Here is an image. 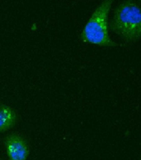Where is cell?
<instances>
[{
  "mask_svg": "<svg viewBox=\"0 0 141 160\" xmlns=\"http://www.w3.org/2000/svg\"><path fill=\"white\" fill-rule=\"evenodd\" d=\"M110 28L127 42L141 39V6L135 0H124L114 12Z\"/></svg>",
  "mask_w": 141,
  "mask_h": 160,
  "instance_id": "cell-1",
  "label": "cell"
},
{
  "mask_svg": "<svg viewBox=\"0 0 141 160\" xmlns=\"http://www.w3.org/2000/svg\"><path fill=\"white\" fill-rule=\"evenodd\" d=\"M114 2L115 0H103L98 5L81 32L80 39L82 42L101 47L113 48L121 45L114 42L109 34L108 16Z\"/></svg>",
  "mask_w": 141,
  "mask_h": 160,
  "instance_id": "cell-2",
  "label": "cell"
},
{
  "mask_svg": "<svg viewBox=\"0 0 141 160\" xmlns=\"http://www.w3.org/2000/svg\"><path fill=\"white\" fill-rule=\"evenodd\" d=\"M4 146L9 160H27L29 147L27 141L17 133L7 135L4 138Z\"/></svg>",
  "mask_w": 141,
  "mask_h": 160,
  "instance_id": "cell-3",
  "label": "cell"
},
{
  "mask_svg": "<svg viewBox=\"0 0 141 160\" xmlns=\"http://www.w3.org/2000/svg\"><path fill=\"white\" fill-rule=\"evenodd\" d=\"M17 121V112L12 107L0 102V133L14 127Z\"/></svg>",
  "mask_w": 141,
  "mask_h": 160,
  "instance_id": "cell-4",
  "label": "cell"
},
{
  "mask_svg": "<svg viewBox=\"0 0 141 160\" xmlns=\"http://www.w3.org/2000/svg\"><path fill=\"white\" fill-rule=\"evenodd\" d=\"M137 2H138V3H139V4H140V3H141V0H137Z\"/></svg>",
  "mask_w": 141,
  "mask_h": 160,
  "instance_id": "cell-5",
  "label": "cell"
},
{
  "mask_svg": "<svg viewBox=\"0 0 141 160\" xmlns=\"http://www.w3.org/2000/svg\"><path fill=\"white\" fill-rule=\"evenodd\" d=\"M139 160H141V158H140V159H139Z\"/></svg>",
  "mask_w": 141,
  "mask_h": 160,
  "instance_id": "cell-6",
  "label": "cell"
}]
</instances>
